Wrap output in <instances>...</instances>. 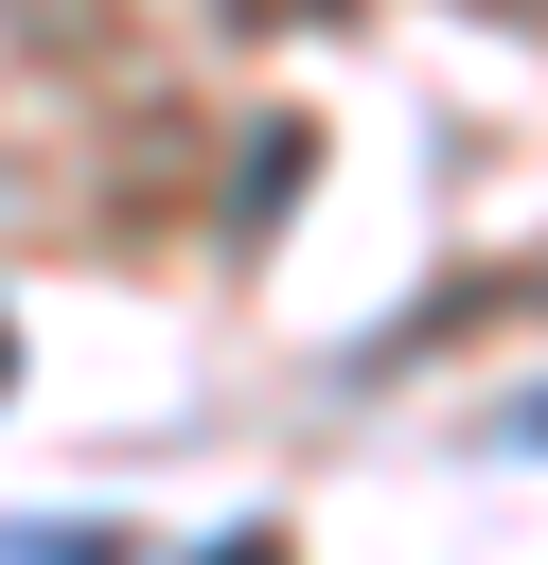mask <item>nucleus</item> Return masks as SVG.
<instances>
[{"mask_svg": "<svg viewBox=\"0 0 548 565\" xmlns=\"http://www.w3.org/2000/svg\"><path fill=\"white\" fill-rule=\"evenodd\" d=\"M212 565H283V547H265V530H247V547H212Z\"/></svg>", "mask_w": 548, "mask_h": 565, "instance_id": "f257e3e1", "label": "nucleus"}, {"mask_svg": "<svg viewBox=\"0 0 548 565\" xmlns=\"http://www.w3.org/2000/svg\"><path fill=\"white\" fill-rule=\"evenodd\" d=\"M495 18H548V0H495Z\"/></svg>", "mask_w": 548, "mask_h": 565, "instance_id": "f03ea898", "label": "nucleus"}]
</instances>
